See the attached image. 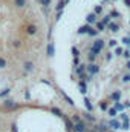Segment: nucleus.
<instances>
[{
  "label": "nucleus",
  "mask_w": 130,
  "mask_h": 132,
  "mask_svg": "<svg viewBox=\"0 0 130 132\" xmlns=\"http://www.w3.org/2000/svg\"><path fill=\"white\" fill-rule=\"evenodd\" d=\"M103 46H104V42L103 40H97L95 43H94V46H92V49H90V54H94V55H97L98 52L103 49Z\"/></svg>",
  "instance_id": "1"
},
{
  "label": "nucleus",
  "mask_w": 130,
  "mask_h": 132,
  "mask_svg": "<svg viewBox=\"0 0 130 132\" xmlns=\"http://www.w3.org/2000/svg\"><path fill=\"white\" fill-rule=\"evenodd\" d=\"M3 108L8 109V111H12V109H17L18 104H15V101H12V100H5L3 101Z\"/></svg>",
  "instance_id": "2"
},
{
  "label": "nucleus",
  "mask_w": 130,
  "mask_h": 132,
  "mask_svg": "<svg viewBox=\"0 0 130 132\" xmlns=\"http://www.w3.org/2000/svg\"><path fill=\"white\" fill-rule=\"evenodd\" d=\"M73 131L75 132H84L86 131V125H84L83 121H78V123L73 125Z\"/></svg>",
  "instance_id": "3"
},
{
  "label": "nucleus",
  "mask_w": 130,
  "mask_h": 132,
  "mask_svg": "<svg viewBox=\"0 0 130 132\" xmlns=\"http://www.w3.org/2000/svg\"><path fill=\"white\" fill-rule=\"evenodd\" d=\"M87 71H89V77H90L92 74H97L98 71H99V68H98V65H95V63H90V65L87 66Z\"/></svg>",
  "instance_id": "4"
},
{
  "label": "nucleus",
  "mask_w": 130,
  "mask_h": 132,
  "mask_svg": "<svg viewBox=\"0 0 130 132\" xmlns=\"http://www.w3.org/2000/svg\"><path fill=\"white\" fill-rule=\"evenodd\" d=\"M107 26H109V29H110L112 32H118V31H119V26H118L116 23H109Z\"/></svg>",
  "instance_id": "5"
},
{
  "label": "nucleus",
  "mask_w": 130,
  "mask_h": 132,
  "mask_svg": "<svg viewBox=\"0 0 130 132\" xmlns=\"http://www.w3.org/2000/svg\"><path fill=\"white\" fill-rule=\"evenodd\" d=\"M14 5L17 8H25L26 6V0H14Z\"/></svg>",
  "instance_id": "6"
},
{
  "label": "nucleus",
  "mask_w": 130,
  "mask_h": 132,
  "mask_svg": "<svg viewBox=\"0 0 130 132\" xmlns=\"http://www.w3.org/2000/svg\"><path fill=\"white\" fill-rule=\"evenodd\" d=\"M64 6H66V0H60V2H58V5H57V11H58V12H61Z\"/></svg>",
  "instance_id": "7"
},
{
  "label": "nucleus",
  "mask_w": 130,
  "mask_h": 132,
  "mask_svg": "<svg viewBox=\"0 0 130 132\" xmlns=\"http://www.w3.org/2000/svg\"><path fill=\"white\" fill-rule=\"evenodd\" d=\"M86 20H87V23H95V20H97V15H95V12H94V14H89Z\"/></svg>",
  "instance_id": "8"
},
{
  "label": "nucleus",
  "mask_w": 130,
  "mask_h": 132,
  "mask_svg": "<svg viewBox=\"0 0 130 132\" xmlns=\"http://www.w3.org/2000/svg\"><path fill=\"white\" fill-rule=\"evenodd\" d=\"M110 126H112L113 129H119V128H121L123 125H121L119 121H116V120H112V121H110Z\"/></svg>",
  "instance_id": "9"
},
{
  "label": "nucleus",
  "mask_w": 130,
  "mask_h": 132,
  "mask_svg": "<svg viewBox=\"0 0 130 132\" xmlns=\"http://www.w3.org/2000/svg\"><path fill=\"white\" fill-rule=\"evenodd\" d=\"M26 31H28V34H35L37 32V26H35V25H29V26L26 28Z\"/></svg>",
  "instance_id": "10"
},
{
  "label": "nucleus",
  "mask_w": 130,
  "mask_h": 132,
  "mask_svg": "<svg viewBox=\"0 0 130 132\" xmlns=\"http://www.w3.org/2000/svg\"><path fill=\"white\" fill-rule=\"evenodd\" d=\"M89 29H90V26H89V25H86V26H83V28H80V29H78V34H87V32H89Z\"/></svg>",
  "instance_id": "11"
},
{
  "label": "nucleus",
  "mask_w": 130,
  "mask_h": 132,
  "mask_svg": "<svg viewBox=\"0 0 130 132\" xmlns=\"http://www.w3.org/2000/svg\"><path fill=\"white\" fill-rule=\"evenodd\" d=\"M110 98H112V100H119V98H121V92H119V91L113 92V94L110 95Z\"/></svg>",
  "instance_id": "12"
},
{
  "label": "nucleus",
  "mask_w": 130,
  "mask_h": 132,
  "mask_svg": "<svg viewBox=\"0 0 130 132\" xmlns=\"http://www.w3.org/2000/svg\"><path fill=\"white\" fill-rule=\"evenodd\" d=\"M25 69H26V71H34V63L26 62V63H25Z\"/></svg>",
  "instance_id": "13"
},
{
  "label": "nucleus",
  "mask_w": 130,
  "mask_h": 132,
  "mask_svg": "<svg viewBox=\"0 0 130 132\" xmlns=\"http://www.w3.org/2000/svg\"><path fill=\"white\" fill-rule=\"evenodd\" d=\"M48 55H49V57H52V55H54V45H52V43L48 46Z\"/></svg>",
  "instance_id": "14"
},
{
  "label": "nucleus",
  "mask_w": 130,
  "mask_h": 132,
  "mask_svg": "<svg viewBox=\"0 0 130 132\" xmlns=\"http://www.w3.org/2000/svg\"><path fill=\"white\" fill-rule=\"evenodd\" d=\"M66 126H67V131H73V123L70 120H66Z\"/></svg>",
  "instance_id": "15"
},
{
  "label": "nucleus",
  "mask_w": 130,
  "mask_h": 132,
  "mask_svg": "<svg viewBox=\"0 0 130 132\" xmlns=\"http://www.w3.org/2000/svg\"><path fill=\"white\" fill-rule=\"evenodd\" d=\"M6 65H8V63H6V60L0 57V69H3V68H6Z\"/></svg>",
  "instance_id": "16"
},
{
  "label": "nucleus",
  "mask_w": 130,
  "mask_h": 132,
  "mask_svg": "<svg viewBox=\"0 0 130 132\" xmlns=\"http://www.w3.org/2000/svg\"><path fill=\"white\" fill-rule=\"evenodd\" d=\"M80 89H81L83 94L86 92V83H84V81H80Z\"/></svg>",
  "instance_id": "17"
},
{
  "label": "nucleus",
  "mask_w": 130,
  "mask_h": 132,
  "mask_svg": "<svg viewBox=\"0 0 130 132\" xmlns=\"http://www.w3.org/2000/svg\"><path fill=\"white\" fill-rule=\"evenodd\" d=\"M103 23H104V25H109V23H110V15H106V17L103 19Z\"/></svg>",
  "instance_id": "18"
},
{
  "label": "nucleus",
  "mask_w": 130,
  "mask_h": 132,
  "mask_svg": "<svg viewBox=\"0 0 130 132\" xmlns=\"http://www.w3.org/2000/svg\"><path fill=\"white\" fill-rule=\"evenodd\" d=\"M37 2H40V3L44 5V6H49V5H51V0H37Z\"/></svg>",
  "instance_id": "19"
},
{
  "label": "nucleus",
  "mask_w": 130,
  "mask_h": 132,
  "mask_svg": "<svg viewBox=\"0 0 130 132\" xmlns=\"http://www.w3.org/2000/svg\"><path fill=\"white\" fill-rule=\"evenodd\" d=\"M84 103H86V106H87V109H89V111H92V109H94V108H92V104H90V101H89L87 98L84 100Z\"/></svg>",
  "instance_id": "20"
},
{
  "label": "nucleus",
  "mask_w": 130,
  "mask_h": 132,
  "mask_svg": "<svg viewBox=\"0 0 130 132\" xmlns=\"http://www.w3.org/2000/svg\"><path fill=\"white\" fill-rule=\"evenodd\" d=\"M104 26H106V25H104L103 22H99V23H98V25H97V28H98V29H99V31H104Z\"/></svg>",
  "instance_id": "21"
},
{
  "label": "nucleus",
  "mask_w": 130,
  "mask_h": 132,
  "mask_svg": "<svg viewBox=\"0 0 130 132\" xmlns=\"http://www.w3.org/2000/svg\"><path fill=\"white\" fill-rule=\"evenodd\" d=\"M110 17H113V19H115V17H119V12H118V11H112V12H110Z\"/></svg>",
  "instance_id": "22"
},
{
  "label": "nucleus",
  "mask_w": 130,
  "mask_h": 132,
  "mask_svg": "<svg viewBox=\"0 0 130 132\" xmlns=\"http://www.w3.org/2000/svg\"><path fill=\"white\" fill-rule=\"evenodd\" d=\"M123 81H124V83H127V81H130V74H126V75H124Z\"/></svg>",
  "instance_id": "23"
},
{
  "label": "nucleus",
  "mask_w": 130,
  "mask_h": 132,
  "mask_svg": "<svg viewBox=\"0 0 130 132\" xmlns=\"http://www.w3.org/2000/svg\"><path fill=\"white\" fill-rule=\"evenodd\" d=\"M52 112H54V114H57V115H61V111H60V109H57V108H52Z\"/></svg>",
  "instance_id": "24"
},
{
  "label": "nucleus",
  "mask_w": 130,
  "mask_h": 132,
  "mask_svg": "<svg viewBox=\"0 0 130 132\" xmlns=\"http://www.w3.org/2000/svg\"><path fill=\"white\" fill-rule=\"evenodd\" d=\"M123 42H124V45H130V37H124Z\"/></svg>",
  "instance_id": "25"
},
{
  "label": "nucleus",
  "mask_w": 130,
  "mask_h": 132,
  "mask_svg": "<svg viewBox=\"0 0 130 132\" xmlns=\"http://www.w3.org/2000/svg\"><path fill=\"white\" fill-rule=\"evenodd\" d=\"M115 109H116V111H123V109H124V106H123V104H118V103H116Z\"/></svg>",
  "instance_id": "26"
},
{
  "label": "nucleus",
  "mask_w": 130,
  "mask_h": 132,
  "mask_svg": "<svg viewBox=\"0 0 130 132\" xmlns=\"http://www.w3.org/2000/svg\"><path fill=\"white\" fill-rule=\"evenodd\" d=\"M63 97H64V98L67 100V101H69V104H73V100H72V98H69V97H67L66 94H63Z\"/></svg>",
  "instance_id": "27"
},
{
  "label": "nucleus",
  "mask_w": 130,
  "mask_h": 132,
  "mask_svg": "<svg viewBox=\"0 0 130 132\" xmlns=\"http://www.w3.org/2000/svg\"><path fill=\"white\" fill-rule=\"evenodd\" d=\"M109 46H112V48L116 46V40H110V42H109Z\"/></svg>",
  "instance_id": "28"
},
{
  "label": "nucleus",
  "mask_w": 130,
  "mask_h": 132,
  "mask_svg": "<svg viewBox=\"0 0 130 132\" xmlns=\"http://www.w3.org/2000/svg\"><path fill=\"white\" fill-rule=\"evenodd\" d=\"M115 54H116V55H121V54H123V49H121V48H116Z\"/></svg>",
  "instance_id": "29"
},
{
  "label": "nucleus",
  "mask_w": 130,
  "mask_h": 132,
  "mask_svg": "<svg viewBox=\"0 0 130 132\" xmlns=\"http://www.w3.org/2000/svg\"><path fill=\"white\" fill-rule=\"evenodd\" d=\"M89 35H97V31H95V29H92V28H90V29H89Z\"/></svg>",
  "instance_id": "30"
},
{
  "label": "nucleus",
  "mask_w": 130,
  "mask_h": 132,
  "mask_svg": "<svg viewBox=\"0 0 130 132\" xmlns=\"http://www.w3.org/2000/svg\"><path fill=\"white\" fill-rule=\"evenodd\" d=\"M6 94H9V89H3V91L0 92V97H2V95H6Z\"/></svg>",
  "instance_id": "31"
},
{
  "label": "nucleus",
  "mask_w": 130,
  "mask_h": 132,
  "mask_svg": "<svg viewBox=\"0 0 130 132\" xmlns=\"http://www.w3.org/2000/svg\"><path fill=\"white\" fill-rule=\"evenodd\" d=\"M83 71H84V66H83V65H81L80 68H78V69H77V72H78L80 75H81V72H83Z\"/></svg>",
  "instance_id": "32"
},
{
  "label": "nucleus",
  "mask_w": 130,
  "mask_h": 132,
  "mask_svg": "<svg viewBox=\"0 0 130 132\" xmlns=\"http://www.w3.org/2000/svg\"><path fill=\"white\" fill-rule=\"evenodd\" d=\"M72 52H73V55H75V57H78V49H77V48H73V49H72Z\"/></svg>",
  "instance_id": "33"
},
{
  "label": "nucleus",
  "mask_w": 130,
  "mask_h": 132,
  "mask_svg": "<svg viewBox=\"0 0 130 132\" xmlns=\"http://www.w3.org/2000/svg\"><path fill=\"white\" fill-rule=\"evenodd\" d=\"M95 57H97V55H94V54H89V60H90V62H94V60H95Z\"/></svg>",
  "instance_id": "34"
},
{
  "label": "nucleus",
  "mask_w": 130,
  "mask_h": 132,
  "mask_svg": "<svg viewBox=\"0 0 130 132\" xmlns=\"http://www.w3.org/2000/svg\"><path fill=\"white\" fill-rule=\"evenodd\" d=\"M14 46L18 48V46H20V42H18V40H14Z\"/></svg>",
  "instance_id": "35"
},
{
  "label": "nucleus",
  "mask_w": 130,
  "mask_h": 132,
  "mask_svg": "<svg viewBox=\"0 0 130 132\" xmlns=\"http://www.w3.org/2000/svg\"><path fill=\"white\" fill-rule=\"evenodd\" d=\"M101 109L106 111V109H107V104H106V103H101Z\"/></svg>",
  "instance_id": "36"
},
{
  "label": "nucleus",
  "mask_w": 130,
  "mask_h": 132,
  "mask_svg": "<svg viewBox=\"0 0 130 132\" xmlns=\"http://www.w3.org/2000/svg\"><path fill=\"white\" fill-rule=\"evenodd\" d=\"M72 120H73V121H75V123H78V121H81V120H80V117H77V115H75V117H73V118H72Z\"/></svg>",
  "instance_id": "37"
},
{
  "label": "nucleus",
  "mask_w": 130,
  "mask_h": 132,
  "mask_svg": "<svg viewBox=\"0 0 130 132\" xmlns=\"http://www.w3.org/2000/svg\"><path fill=\"white\" fill-rule=\"evenodd\" d=\"M98 12H101V6H97L95 8V14H98Z\"/></svg>",
  "instance_id": "38"
},
{
  "label": "nucleus",
  "mask_w": 130,
  "mask_h": 132,
  "mask_svg": "<svg viewBox=\"0 0 130 132\" xmlns=\"http://www.w3.org/2000/svg\"><path fill=\"white\" fill-rule=\"evenodd\" d=\"M115 114H116V109H110V115H112V117H113V115H115Z\"/></svg>",
  "instance_id": "39"
},
{
  "label": "nucleus",
  "mask_w": 130,
  "mask_h": 132,
  "mask_svg": "<svg viewBox=\"0 0 130 132\" xmlns=\"http://www.w3.org/2000/svg\"><path fill=\"white\" fill-rule=\"evenodd\" d=\"M84 115H86V118H87V120H94V117H92V115H89V114H84Z\"/></svg>",
  "instance_id": "40"
},
{
  "label": "nucleus",
  "mask_w": 130,
  "mask_h": 132,
  "mask_svg": "<svg viewBox=\"0 0 130 132\" xmlns=\"http://www.w3.org/2000/svg\"><path fill=\"white\" fill-rule=\"evenodd\" d=\"M124 57H127V59L130 57V52H129V51H126V52H124Z\"/></svg>",
  "instance_id": "41"
},
{
  "label": "nucleus",
  "mask_w": 130,
  "mask_h": 132,
  "mask_svg": "<svg viewBox=\"0 0 130 132\" xmlns=\"http://www.w3.org/2000/svg\"><path fill=\"white\" fill-rule=\"evenodd\" d=\"M124 2H126V5H127V6H130V0H124Z\"/></svg>",
  "instance_id": "42"
},
{
  "label": "nucleus",
  "mask_w": 130,
  "mask_h": 132,
  "mask_svg": "<svg viewBox=\"0 0 130 132\" xmlns=\"http://www.w3.org/2000/svg\"><path fill=\"white\" fill-rule=\"evenodd\" d=\"M127 68H129V69H130V60H129V62H127Z\"/></svg>",
  "instance_id": "43"
},
{
  "label": "nucleus",
  "mask_w": 130,
  "mask_h": 132,
  "mask_svg": "<svg viewBox=\"0 0 130 132\" xmlns=\"http://www.w3.org/2000/svg\"><path fill=\"white\" fill-rule=\"evenodd\" d=\"M69 2H70V0H66V3H69Z\"/></svg>",
  "instance_id": "44"
}]
</instances>
